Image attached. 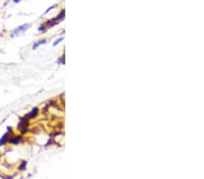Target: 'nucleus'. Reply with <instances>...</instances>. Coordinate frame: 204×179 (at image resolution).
<instances>
[{"label":"nucleus","mask_w":204,"mask_h":179,"mask_svg":"<svg viewBox=\"0 0 204 179\" xmlns=\"http://www.w3.org/2000/svg\"><path fill=\"white\" fill-rule=\"evenodd\" d=\"M30 26H31L30 24H25V25H20L18 27H17L15 30L12 31V33H11V37H14V36H18L19 34L25 32V31H26V29H28Z\"/></svg>","instance_id":"f257e3e1"},{"label":"nucleus","mask_w":204,"mask_h":179,"mask_svg":"<svg viewBox=\"0 0 204 179\" xmlns=\"http://www.w3.org/2000/svg\"><path fill=\"white\" fill-rule=\"evenodd\" d=\"M37 114H38V108H34L31 112H29L27 115L25 116V118H26V119H28V120H29V119H33V118H35L36 116H37Z\"/></svg>","instance_id":"f03ea898"},{"label":"nucleus","mask_w":204,"mask_h":179,"mask_svg":"<svg viewBox=\"0 0 204 179\" xmlns=\"http://www.w3.org/2000/svg\"><path fill=\"white\" fill-rule=\"evenodd\" d=\"M8 138H9V131L5 133L4 136L1 138V139H0V147L4 146L5 144L6 143V141H8Z\"/></svg>","instance_id":"7ed1b4c3"},{"label":"nucleus","mask_w":204,"mask_h":179,"mask_svg":"<svg viewBox=\"0 0 204 179\" xmlns=\"http://www.w3.org/2000/svg\"><path fill=\"white\" fill-rule=\"evenodd\" d=\"M45 43H46V40H45V39H42V40L37 41V43H35L34 45H33V50H36L37 47H39V46L42 45V44H45Z\"/></svg>","instance_id":"20e7f679"},{"label":"nucleus","mask_w":204,"mask_h":179,"mask_svg":"<svg viewBox=\"0 0 204 179\" xmlns=\"http://www.w3.org/2000/svg\"><path fill=\"white\" fill-rule=\"evenodd\" d=\"M8 142L10 144H18L19 142H21V136L18 137H15V138H12L10 139H8Z\"/></svg>","instance_id":"39448f33"},{"label":"nucleus","mask_w":204,"mask_h":179,"mask_svg":"<svg viewBox=\"0 0 204 179\" xmlns=\"http://www.w3.org/2000/svg\"><path fill=\"white\" fill-rule=\"evenodd\" d=\"M26 166V162L23 161L20 164V166H19V170H25Z\"/></svg>","instance_id":"423d86ee"},{"label":"nucleus","mask_w":204,"mask_h":179,"mask_svg":"<svg viewBox=\"0 0 204 179\" xmlns=\"http://www.w3.org/2000/svg\"><path fill=\"white\" fill-rule=\"evenodd\" d=\"M63 40H64V37H60L59 39H57L56 42H55V43L53 44V45H54V46H56V45H57L58 44H60V43H61V42H62Z\"/></svg>","instance_id":"0eeeda50"},{"label":"nucleus","mask_w":204,"mask_h":179,"mask_svg":"<svg viewBox=\"0 0 204 179\" xmlns=\"http://www.w3.org/2000/svg\"><path fill=\"white\" fill-rule=\"evenodd\" d=\"M58 62H59L60 63H63V64H64V63H65V55H63V56L59 59Z\"/></svg>","instance_id":"6e6552de"},{"label":"nucleus","mask_w":204,"mask_h":179,"mask_svg":"<svg viewBox=\"0 0 204 179\" xmlns=\"http://www.w3.org/2000/svg\"><path fill=\"white\" fill-rule=\"evenodd\" d=\"M38 30H39V31H43V32H44V31H45V28L44 27V25H41V27H39V29H38Z\"/></svg>","instance_id":"1a4fd4ad"},{"label":"nucleus","mask_w":204,"mask_h":179,"mask_svg":"<svg viewBox=\"0 0 204 179\" xmlns=\"http://www.w3.org/2000/svg\"><path fill=\"white\" fill-rule=\"evenodd\" d=\"M13 1H14V3H16V4H18V3H19V2H20V1H21V0H13Z\"/></svg>","instance_id":"9d476101"}]
</instances>
